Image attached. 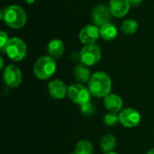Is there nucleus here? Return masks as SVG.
<instances>
[{
	"label": "nucleus",
	"mask_w": 154,
	"mask_h": 154,
	"mask_svg": "<svg viewBox=\"0 0 154 154\" xmlns=\"http://www.w3.org/2000/svg\"><path fill=\"white\" fill-rule=\"evenodd\" d=\"M129 2H130V5L134 7L139 6L142 4V0H129Z\"/></svg>",
	"instance_id": "5701e85b"
},
{
	"label": "nucleus",
	"mask_w": 154,
	"mask_h": 154,
	"mask_svg": "<svg viewBox=\"0 0 154 154\" xmlns=\"http://www.w3.org/2000/svg\"><path fill=\"white\" fill-rule=\"evenodd\" d=\"M57 69L56 60L49 55L41 56L33 65V74L40 80H47L53 76Z\"/></svg>",
	"instance_id": "7ed1b4c3"
},
{
	"label": "nucleus",
	"mask_w": 154,
	"mask_h": 154,
	"mask_svg": "<svg viewBox=\"0 0 154 154\" xmlns=\"http://www.w3.org/2000/svg\"><path fill=\"white\" fill-rule=\"evenodd\" d=\"M91 92L88 88L85 87L83 84L75 83L68 88V97L76 105L79 106L85 103L91 101Z\"/></svg>",
	"instance_id": "39448f33"
},
{
	"label": "nucleus",
	"mask_w": 154,
	"mask_h": 154,
	"mask_svg": "<svg viewBox=\"0 0 154 154\" xmlns=\"http://www.w3.org/2000/svg\"><path fill=\"white\" fill-rule=\"evenodd\" d=\"M130 5L129 0H111L108 7L113 16L121 18L128 14Z\"/></svg>",
	"instance_id": "f8f14e48"
},
{
	"label": "nucleus",
	"mask_w": 154,
	"mask_h": 154,
	"mask_svg": "<svg viewBox=\"0 0 154 154\" xmlns=\"http://www.w3.org/2000/svg\"><path fill=\"white\" fill-rule=\"evenodd\" d=\"M104 154H118L117 152H107V153H104Z\"/></svg>",
	"instance_id": "bb28decb"
},
{
	"label": "nucleus",
	"mask_w": 154,
	"mask_h": 154,
	"mask_svg": "<svg viewBox=\"0 0 154 154\" xmlns=\"http://www.w3.org/2000/svg\"><path fill=\"white\" fill-rule=\"evenodd\" d=\"M141 122V115L134 108H125L119 113V123L125 128H134Z\"/></svg>",
	"instance_id": "6e6552de"
},
{
	"label": "nucleus",
	"mask_w": 154,
	"mask_h": 154,
	"mask_svg": "<svg viewBox=\"0 0 154 154\" xmlns=\"http://www.w3.org/2000/svg\"><path fill=\"white\" fill-rule=\"evenodd\" d=\"M24 1H25L27 4H29V5H30V4H32V3H34V1H35V0H24Z\"/></svg>",
	"instance_id": "a878e982"
},
{
	"label": "nucleus",
	"mask_w": 154,
	"mask_h": 154,
	"mask_svg": "<svg viewBox=\"0 0 154 154\" xmlns=\"http://www.w3.org/2000/svg\"><path fill=\"white\" fill-rule=\"evenodd\" d=\"M8 41H9V39H8L7 33L4 31H1L0 32V51H1V52H5V50Z\"/></svg>",
	"instance_id": "4be33fe9"
},
{
	"label": "nucleus",
	"mask_w": 154,
	"mask_h": 154,
	"mask_svg": "<svg viewBox=\"0 0 154 154\" xmlns=\"http://www.w3.org/2000/svg\"><path fill=\"white\" fill-rule=\"evenodd\" d=\"M5 52L10 60L14 61H21L26 57L27 46L23 40L18 37H13L9 39Z\"/></svg>",
	"instance_id": "20e7f679"
},
{
	"label": "nucleus",
	"mask_w": 154,
	"mask_h": 154,
	"mask_svg": "<svg viewBox=\"0 0 154 154\" xmlns=\"http://www.w3.org/2000/svg\"><path fill=\"white\" fill-rule=\"evenodd\" d=\"M74 152L76 154H93L94 146L90 141L84 139L77 143Z\"/></svg>",
	"instance_id": "a211bd4d"
},
{
	"label": "nucleus",
	"mask_w": 154,
	"mask_h": 154,
	"mask_svg": "<svg viewBox=\"0 0 154 154\" xmlns=\"http://www.w3.org/2000/svg\"><path fill=\"white\" fill-rule=\"evenodd\" d=\"M0 61H1L0 69H4V60H3V58H0Z\"/></svg>",
	"instance_id": "b1692460"
},
{
	"label": "nucleus",
	"mask_w": 154,
	"mask_h": 154,
	"mask_svg": "<svg viewBox=\"0 0 154 154\" xmlns=\"http://www.w3.org/2000/svg\"><path fill=\"white\" fill-rule=\"evenodd\" d=\"M79 107H80V112L86 116H90L96 112V106L91 101L83 104Z\"/></svg>",
	"instance_id": "412c9836"
},
{
	"label": "nucleus",
	"mask_w": 154,
	"mask_h": 154,
	"mask_svg": "<svg viewBox=\"0 0 154 154\" xmlns=\"http://www.w3.org/2000/svg\"><path fill=\"white\" fill-rule=\"evenodd\" d=\"M138 26H139V24L135 20L127 19V20H125L123 22L122 26H121V30L125 34L132 35V34H134L137 32Z\"/></svg>",
	"instance_id": "6ab92c4d"
},
{
	"label": "nucleus",
	"mask_w": 154,
	"mask_h": 154,
	"mask_svg": "<svg viewBox=\"0 0 154 154\" xmlns=\"http://www.w3.org/2000/svg\"><path fill=\"white\" fill-rule=\"evenodd\" d=\"M100 37L105 41H113L117 36V29L112 23H107L99 27Z\"/></svg>",
	"instance_id": "dca6fc26"
},
{
	"label": "nucleus",
	"mask_w": 154,
	"mask_h": 154,
	"mask_svg": "<svg viewBox=\"0 0 154 154\" xmlns=\"http://www.w3.org/2000/svg\"><path fill=\"white\" fill-rule=\"evenodd\" d=\"M119 122V115L115 112H108L104 116V124L107 126H114Z\"/></svg>",
	"instance_id": "aec40b11"
},
{
	"label": "nucleus",
	"mask_w": 154,
	"mask_h": 154,
	"mask_svg": "<svg viewBox=\"0 0 154 154\" xmlns=\"http://www.w3.org/2000/svg\"><path fill=\"white\" fill-rule=\"evenodd\" d=\"M3 78L5 84L11 88H18L23 80V75L20 69L14 64H10L4 69Z\"/></svg>",
	"instance_id": "0eeeda50"
},
{
	"label": "nucleus",
	"mask_w": 154,
	"mask_h": 154,
	"mask_svg": "<svg viewBox=\"0 0 154 154\" xmlns=\"http://www.w3.org/2000/svg\"><path fill=\"white\" fill-rule=\"evenodd\" d=\"M80 61L87 67L96 65L101 59V49L96 44H87L84 45L79 54Z\"/></svg>",
	"instance_id": "423d86ee"
},
{
	"label": "nucleus",
	"mask_w": 154,
	"mask_h": 154,
	"mask_svg": "<svg viewBox=\"0 0 154 154\" xmlns=\"http://www.w3.org/2000/svg\"><path fill=\"white\" fill-rule=\"evenodd\" d=\"M65 51V47H64V43L60 39H54L51 40L47 46V52L49 54V56H51V58H53L54 60L60 59Z\"/></svg>",
	"instance_id": "4468645a"
},
{
	"label": "nucleus",
	"mask_w": 154,
	"mask_h": 154,
	"mask_svg": "<svg viewBox=\"0 0 154 154\" xmlns=\"http://www.w3.org/2000/svg\"><path fill=\"white\" fill-rule=\"evenodd\" d=\"M0 18L12 29L23 28L27 21V15L24 9L18 5L5 6L1 11Z\"/></svg>",
	"instance_id": "f257e3e1"
},
{
	"label": "nucleus",
	"mask_w": 154,
	"mask_h": 154,
	"mask_svg": "<svg viewBox=\"0 0 154 154\" xmlns=\"http://www.w3.org/2000/svg\"><path fill=\"white\" fill-rule=\"evenodd\" d=\"M73 75L74 78L76 79V81L79 84H86L88 83L90 78H91V74H90V70L88 69V68L80 63L75 66L74 69H73Z\"/></svg>",
	"instance_id": "2eb2a0df"
},
{
	"label": "nucleus",
	"mask_w": 154,
	"mask_h": 154,
	"mask_svg": "<svg viewBox=\"0 0 154 154\" xmlns=\"http://www.w3.org/2000/svg\"><path fill=\"white\" fill-rule=\"evenodd\" d=\"M68 88L62 80L54 79L48 84V92L53 99L60 100L68 95Z\"/></svg>",
	"instance_id": "9b49d317"
},
{
	"label": "nucleus",
	"mask_w": 154,
	"mask_h": 154,
	"mask_svg": "<svg viewBox=\"0 0 154 154\" xmlns=\"http://www.w3.org/2000/svg\"><path fill=\"white\" fill-rule=\"evenodd\" d=\"M91 17L94 23L98 27H100L107 23H110L112 14L110 12L109 7H107L104 4H100L94 7Z\"/></svg>",
	"instance_id": "1a4fd4ad"
},
{
	"label": "nucleus",
	"mask_w": 154,
	"mask_h": 154,
	"mask_svg": "<svg viewBox=\"0 0 154 154\" xmlns=\"http://www.w3.org/2000/svg\"><path fill=\"white\" fill-rule=\"evenodd\" d=\"M146 154H154V148H152V149H150L148 152H147V153Z\"/></svg>",
	"instance_id": "393cba45"
},
{
	"label": "nucleus",
	"mask_w": 154,
	"mask_h": 154,
	"mask_svg": "<svg viewBox=\"0 0 154 154\" xmlns=\"http://www.w3.org/2000/svg\"><path fill=\"white\" fill-rule=\"evenodd\" d=\"M88 89L92 96L101 98L110 94L112 89V81L108 74L104 71H97L92 74L88 81Z\"/></svg>",
	"instance_id": "f03ea898"
},
{
	"label": "nucleus",
	"mask_w": 154,
	"mask_h": 154,
	"mask_svg": "<svg viewBox=\"0 0 154 154\" xmlns=\"http://www.w3.org/2000/svg\"><path fill=\"white\" fill-rule=\"evenodd\" d=\"M69 154H76L75 152H71V153H69Z\"/></svg>",
	"instance_id": "cd10ccee"
},
{
	"label": "nucleus",
	"mask_w": 154,
	"mask_h": 154,
	"mask_svg": "<svg viewBox=\"0 0 154 154\" xmlns=\"http://www.w3.org/2000/svg\"><path fill=\"white\" fill-rule=\"evenodd\" d=\"M99 36V27L96 24H88L80 30L79 38L81 43L87 45L95 43Z\"/></svg>",
	"instance_id": "9d476101"
},
{
	"label": "nucleus",
	"mask_w": 154,
	"mask_h": 154,
	"mask_svg": "<svg viewBox=\"0 0 154 154\" xmlns=\"http://www.w3.org/2000/svg\"><path fill=\"white\" fill-rule=\"evenodd\" d=\"M116 146V138L113 134H106L103 136L100 142V147L104 153L107 152H114L115 148Z\"/></svg>",
	"instance_id": "f3484780"
},
{
	"label": "nucleus",
	"mask_w": 154,
	"mask_h": 154,
	"mask_svg": "<svg viewBox=\"0 0 154 154\" xmlns=\"http://www.w3.org/2000/svg\"><path fill=\"white\" fill-rule=\"evenodd\" d=\"M104 105H105V107L109 112L117 113L119 111H122L124 101L120 96L110 93L106 97H104Z\"/></svg>",
	"instance_id": "ddd939ff"
}]
</instances>
